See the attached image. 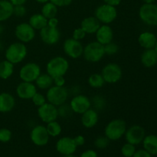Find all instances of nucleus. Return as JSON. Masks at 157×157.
<instances>
[{"label": "nucleus", "mask_w": 157, "mask_h": 157, "mask_svg": "<svg viewBox=\"0 0 157 157\" xmlns=\"http://www.w3.org/2000/svg\"><path fill=\"white\" fill-rule=\"evenodd\" d=\"M127 123L124 120L117 118L110 121L104 128V135L110 141H117L124 136L127 130Z\"/></svg>", "instance_id": "nucleus-1"}, {"label": "nucleus", "mask_w": 157, "mask_h": 157, "mask_svg": "<svg viewBox=\"0 0 157 157\" xmlns=\"http://www.w3.org/2000/svg\"><path fill=\"white\" fill-rule=\"evenodd\" d=\"M27 54L28 49L25 44L17 41L8 46L5 52V57L6 60L10 61L13 64H17L24 61Z\"/></svg>", "instance_id": "nucleus-2"}, {"label": "nucleus", "mask_w": 157, "mask_h": 157, "mask_svg": "<svg viewBox=\"0 0 157 157\" xmlns=\"http://www.w3.org/2000/svg\"><path fill=\"white\" fill-rule=\"evenodd\" d=\"M68 61L62 56H56L49 60L46 64V72L52 78L64 76L69 69Z\"/></svg>", "instance_id": "nucleus-3"}, {"label": "nucleus", "mask_w": 157, "mask_h": 157, "mask_svg": "<svg viewBox=\"0 0 157 157\" xmlns=\"http://www.w3.org/2000/svg\"><path fill=\"white\" fill-rule=\"evenodd\" d=\"M104 47L103 44L97 41H91L84 47L83 55L84 59L90 63L99 62L104 58Z\"/></svg>", "instance_id": "nucleus-4"}, {"label": "nucleus", "mask_w": 157, "mask_h": 157, "mask_svg": "<svg viewBox=\"0 0 157 157\" xmlns=\"http://www.w3.org/2000/svg\"><path fill=\"white\" fill-rule=\"evenodd\" d=\"M47 102L59 107L66 104L69 97V90L64 87H58L53 85L47 90L46 93Z\"/></svg>", "instance_id": "nucleus-5"}, {"label": "nucleus", "mask_w": 157, "mask_h": 157, "mask_svg": "<svg viewBox=\"0 0 157 157\" xmlns=\"http://www.w3.org/2000/svg\"><path fill=\"white\" fill-rule=\"evenodd\" d=\"M94 16L102 24L110 25L116 20L117 10L115 6L104 3L95 9Z\"/></svg>", "instance_id": "nucleus-6"}, {"label": "nucleus", "mask_w": 157, "mask_h": 157, "mask_svg": "<svg viewBox=\"0 0 157 157\" xmlns=\"http://www.w3.org/2000/svg\"><path fill=\"white\" fill-rule=\"evenodd\" d=\"M101 75L107 84H115L120 81L123 76V71L117 63H108L102 68Z\"/></svg>", "instance_id": "nucleus-7"}, {"label": "nucleus", "mask_w": 157, "mask_h": 157, "mask_svg": "<svg viewBox=\"0 0 157 157\" xmlns=\"http://www.w3.org/2000/svg\"><path fill=\"white\" fill-rule=\"evenodd\" d=\"M139 17L147 25H157V5L155 3H144L139 9Z\"/></svg>", "instance_id": "nucleus-8"}, {"label": "nucleus", "mask_w": 157, "mask_h": 157, "mask_svg": "<svg viewBox=\"0 0 157 157\" xmlns=\"http://www.w3.org/2000/svg\"><path fill=\"white\" fill-rule=\"evenodd\" d=\"M41 74V67L37 63L29 62L20 68L18 75L21 81L35 83Z\"/></svg>", "instance_id": "nucleus-9"}, {"label": "nucleus", "mask_w": 157, "mask_h": 157, "mask_svg": "<svg viewBox=\"0 0 157 157\" xmlns=\"http://www.w3.org/2000/svg\"><path fill=\"white\" fill-rule=\"evenodd\" d=\"M63 50L67 57L72 59H78L83 55L84 46L81 41L70 38L63 43Z\"/></svg>", "instance_id": "nucleus-10"}, {"label": "nucleus", "mask_w": 157, "mask_h": 157, "mask_svg": "<svg viewBox=\"0 0 157 157\" xmlns=\"http://www.w3.org/2000/svg\"><path fill=\"white\" fill-rule=\"evenodd\" d=\"M15 35L20 42L27 44L35 38V30L29 22H21L15 27Z\"/></svg>", "instance_id": "nucleus-11"}, {"label": "nucleus", "mask_w": 157, "mask_h": 157, "mask_svg": "<svg viewBox=\"0 0 157 157\" xmlns=\"http://www.w3.org/2000/svg\"><path fill=\"white\" fill-rule=\"evenodd\" d=\"M69 105L73 113L81 115L87 110L91 108V101L86 95L78 94L72 98Z\"/></svg>", "instance_id": "nucleus-12"}, {"label": "nucleus", "mask_w": 157, "mask_h": 157, "mask_svg": "<svg viewBox=\"0 0 157 157\" xmlns=\"http://www.w3.org/2000/svg\"><path fill=\"white\" fill-rule=\"evenodd\" d=\"M37 113L39 119L45 124L57 121L58 117V107L48 102H46L42 106L38 107Z\"/></svg>", "instance_id": "nucleus-13"}, {"label": "nucleus", "mask_w": 157, "mask_h": 157, "mask_svg": "<svg viewBox=\"0 0 157 157\" xmlns=\"http://www.w3.org/2000/svg\"><path fill=\"white\" fill-rule=\"evenodd\" d=\"M30 139L35 146L44 147L49 142L50 136L48 133L46 127L43 125H37L31 130Z\"/></svg>", "instance_id": "nucleus-14"}, {"label": "nucleus", "mask_w": 157, "mask_h": 157, "mask_svg": "<svg viewBox=\"0 0 157 157\" xmlns=\"http://www.w3.org/2000/svg\"><path fill=\"white\" fill-rule=\"evenodd\" d=\"M124 136L127 143L136 146L142 144L146 136V131L141 126L133 125L127 129Z\"/></svg>", "instance_id": "nucleus-15"}, {"label": "nucleus", "mask_w": 157, "mask_h": 157, "mask_svg": "<svg viewBox=\"0 0 157 157\" xmlns=\"http://www.w3.org/2000/svg\"><path fill=\"white\" fill-rule=\"evenodd\" d=\"M40 38L44 44L48 45L56 44L61 39V32L58 28L45 26L39 31Z\"/></svg>", "instance_id": "nucleus-16"}, {"label": "nucleus", "mask_w": 157, "mask_h": 157, "mask_svg": "<svg viewBox=\"0 0 157 157\" xmlns=\"http://www.w3.org/2000/svg\"><path fill=\"white\" fill-rule=\"evenodd\" d=\"M55 147L57 151L61 155H72L78 148L74 138L70 136H63L60 138L57 141Z\"/></svg>", "instance_id": "nucleus-17"}, {"label": "nucleus", "mask_w": 157, "mask_h": 157, "mask_svg": "<svg viewBox=\"0 0 157 157\" xmlns=\"http://www.w3.org/2000/svg\"><path fill=\"white\" fill-rule=\"evenodd\" d=\"M37 92V87L34 83L21 81L16 87L17 96L21 100H31Z\"/></svg>", "instance_id": "nucleus-18"}, {"label": "nucleus", "mask_w": 157, "mask_h": 157, "mask_svg": "<svg viewBox=\"0 0 157 157\" xmlns=\"http://www.w3.org/2000/svg\"><path fill=\"white\" fill-rule=\"evenodd\" d=\"M96 41L103 45L113 41V31L109 25H101L99 29L95 33Z\"/></svg>", "instance_id": "nucleus-19"}, {"label": "nucleus", "mask_w": 157, "mask_h": 157, "mask_svg": "<svg viewBox=\"0 0 157 157\" xmlns=\"http://www.w3.org/2000/svg\"><path fill=\"white\" fill-rule=\"evenodd\" d=\"M98 121H99V115L98 111L94 109L90 108L81 114V124L83 127L87 129H91L94 127L98 124Z\"/></svg>", "instance_id": "nucleus-20"}, {"label": "nucleus", "mask_w": 157, "mask_h": 157, "mask_svg": "<svg viewBox=\"0 0 157 157\" xmlns=\"http://www.w3.org/2000/svg\"><path fill=\"white\" fill-rule=\"evenodd\" d=\"M15 107L14 96L7 92L0 93V113H9Z\"/></svg>", "instance_id": "nucleus-21"}, {"label": "nucleus", "mask_w": 157, "mask_h": 157, "mask_svg": "<svg viewBox=\"0 0 157 157\" xmlns=\"http://www.w3.org/2000/svg\"><path fill=\"white\" fill-rule=\"evenodd\" d=\"M101 23L95 16H88L84 18L81 23V28L86 34H95Z\"/></svg>", "instance_id": "nucleus-22"}, {"label": "nucleus", "mask_w": 157, "mask_h": 157, "mask_svg": "<svg viewBox=\"0 0 157 157\" xmlns=\"http://www.w3.org/2000/svg\"><path fill=\"white\" fill-rule=\"evenodd\" d=\"M157 41L155 34L150 32H142L138 37V43L144 49L153 48Z\"/></svg>", "instance_id": "nucleus-23"}, {"label": "nucleus", "mask_w": 157, "mask_h": 157, "mask_svg": "<svg viewBox=\"0 0 157 157\" xmlns=\"http://www.w3.org/2000/svg\"><path fill=\"white\" fill-rule=\"evenodd\" d=\"M143 65L146 67H153L157 64V53L153 48L145 49L140 57Z\"/></svg>", "instance_id": "nucleus-24"}, {"label": "nucleus", "mask_w": 157, "mask_h": 157, "mask_svg": "<svg viewBox=\"0 0 157 157\" xmlns=\"http://www.w3.org/2000/svg\"><path fill=\"white\" fill-rule=\"evenodd\" d=\"M14 6L9 0H0V22L7 21L13 15Z\"/></svg>", "instance_id": "nucleus-25"}, {"label": "nucleus", "mask_w": 157, "mask_h": 157, "mask_svg": "<svg viewBox=\"0 0 157 157\" xmlns=\"http://www.w3.org/2000/svg\"><path fill=\"white\" fill-rule=\"evenodd\" d=\"M143 147L146 151L148 152L152 156L157 155V136L154 134L146 135L142 142Z\"/></svg>", "instance_id": "nucleus-26"}, {"label": "nucleus", "mask_w": 157, "mask_h": 157, "mask_svg": "<svg viewBox=\"0 0 157 157\" xmlns=\"http://www.w3.org/2000/svg\"><path fill=\"white\" fill-rule=\"evenodd\" d=\"M29 23L35 31H40L47 26L48 19L41 13H36L29 18Z\"/></svg>", "instance_id": "nucleus-27"}, {"label": "nucleus", "mask_w": 157, "mask_h": 157, "mask_svg": "<svg viewBox=\"0 0 157 157\" xmlns=\"http://www.w3.org/2000/svg\"><path fill=\"white\" fill-rule=\"evenodd\" d=\"M35 84L40 90H48L54 85L53 78L48 73L41 74L35 81Z\"/></svg>", "instance_id": "nucleus-28"}, {"label": "nucleus", "mask_w": 157, "mask_h": 157, "mask_svg": "<svg viewBox=\"0 0 157 157\" xmlns=\"http://www.w3.org/2000/svg\"><path fill=\"white\" fill-rule=\"evenodd\" d=\"M14 65L12 63L7 60L0 62V78L2 80H7L12 76L14 73Z\"/></svg>", "instance_id": "nucleus-29"}, {"label": "nucleus", "mask_w": 157, "mask_h": 157, "mask_svg": "<svg viewBox=\"0 0 157 157\" xmlns=\"http://www.w3.org/2000/svg\"><path fill=\"white\" fill-rule=\"evenodd\" d=\"M41 13L47 19L54 18V17H56L57 14H58V7L55 4H53L52 2H47L44 4H43Z\"/></svg>", "instance_id": "nucleus-30"}, {"label": "nucleus", "mask_w": 157, "mask_h": 157, "mask_svg": "<svg viewBox=\"0 0 157 157\" xmlns=\"http://www.w3.org/2000/svg\"><path fill=\"white\" fill-rule=\"evenodd\" d=\"M87 83H88L90 87L95 89L101 88L105 84V81H104V79L103 78L101 74L98 73L90 75L87 79Z\"/></svg>", "instance_id": "nucleus-31"}, {"label": "nucleus", "mask_w": 157, "mask_h": 157, "mask_svg": "<svg viewBox=\"0 0 157 157\" xmlns=\"http://www.w3.org/2000/svg\"><path fill=\"white\" fill-rule=\"evenodd\" d=\"M46 129H47V131L50 137H57V136H60L61 131H62L61 125L57 121L48 123Z\"/></svg>", "instance_id": "nucleus-32"}, {"label": "nucleus", "mask_w": 157, "mask_h": 157, "mask_svg": "<svg viewBox=\"0 0 157 157\" xmlns=\"http://www.w3.org/2000/svg\"><path fill=\"white\" fill-rule=\"evenodd\" d=\"M90 101H91V106L94 105V110H96L97 111L104 110L105 108L106 100L101 95H95Z\"/></svg>", "instance_id": "nucleus-33"}, {"label": "nucleus", "mask_w": 157, "mask_h": 157, "mask_svg": "<svg viewBox=\"0 0 157 157\" xmlns=\"http://www.w3.org/2000/svg\"><path fill=\"white\" fill-rule=\"evenodd\" d=\"M136 151V146L129 143L124 144L121 148V153L124 157H133Z\"/></svg>", "instance_id": "nucleus-34"}, {"label": "nucleus", "mask_w": 157, "mask_h": 157, "mask_svg": "<svg viewBox=\"0 0 157 157\" xmlns=\"http://www.w3.org/2000/svg\"><path fill=\"white\" fill-rule=\"evenodd\" d=\"M58 117H61L62 118H68L71 116L73 111H72L70 105H66L64 104L58 107Z\"/></svg>", "instance_id": "nucleus-35"}, {"label": "nucleus", "mask_w": 157, "mask_h": 157, "mask_svg": "<svg viewBox=\"0 0 157 157\" xmlns=\"http://www.w3.org/2000/svg\"><path fill=\"white\" fill-rule=\"evenodd\" d=\"M104 47L105 55H109V56H113V55L117 54L118 52H119V46L116 43L113 42V41L105 44V45H104Z\"/></svg>", "instance_id": "nucleus-36"}, {"label": "nucleus", "mask_w": 157, "mask_h": 157, "mask_svg": "<svg viewBox=\"0 0 157 157\" xmlns=\"http://www.w3.org/2000/svg\"><path fill=\"white\" fill-rule=\"evenodd\" d=\"M109 144H110V140L108 138L104 135V136H100L97 137L94 140V147L96 148L100 149V150H103L108 147Z\"/></svg>", "instance_id": "nucleus-37"}, {"label": "nucleus", "mask_w": 157, "mask_h": 157, "mask_svg": "<svg viewBox=\"0 0 157 157\" xmlns=\"http://www.w3.org/2000/svg\"><path fill=\"white\" fill-rule=\"evenodd\" d=\"M31 100H32L34 105L36 106V107H41V106H42L43 104H44L46 102H47L46 97L44 96V95H43L42 94L38 93V92H37Z\"/></svg>", "instance_id": "nucleus-38"}, {"label": "nucleus", "mask_w": 157, "mask_h": 157, "mask_svg": "<svg viewBox=\"0 0 157 157\" xmlns=\"http://www.w3.org/2000/svg\"><path fill=\"white\" fill-rule=\"evenodd\" d=\"M12 136V131L8 128H0V142L8 143L11 140Z\"/></svg>", "instance_id": "nucleus-39"}, {"label": "nucleus", "mask_w": 157, "mask_h": 157, "mask_svg": "<svg viewBox=\"0 0 157 157\" xmlns=\"http://www.w3.org/2000/svg\"><path fill=\"white\" fill-rule=\"evenodd\" d=\"M26 13H27V9H26L25 6L24 5L14 6L13 15H15V16L18 17V18H21V17H24L26 15Z\"/></svg>", "instance_id": "nucleus-40"}, {"label": "nucleus", "mask_w": 157, "mask_h": 157, "mask_svg": "<svg viewBox=\"0 0 157 157\" xmlns=\"http://www.w3.org/2000/svg\"><path fill=\"white\" fill-rule=\"evenodd\" d=\"M87 34L84 32V31L80 28H77L74 30L73 33H72V38L75 40H78V41H81V40L84 39L86 37Z\"/></svg>", "instance_id": "nucleus-41"}, {"label": "nucleus", "mask_w": 157, "mask_h": 157, "mask_svg": "<svg viewBox=\"0 0 157 157\" xmlns=\"http://www.w3.org/2000/svg\"><path fill=\"white\" fill-rule=\"evenodd\" d=\"M50 2H52L58 8H61L69 6L72 3L73 0H50Z\"/></svg>", "instance_id": "nucleus-42"}, {"label": "nucleus", "mask_w": 157, "mask_h": 157, "mask_svg": "<svg viewBox=\"0 0 157 157\" xmlns=\"http://www.w3.org/2000/svg\"><path fill=\"white\" fill-rule=\"evenodd\" d=\"M54 85L58 86V87H64L66 84V80L64 76H59L53 78Z\"/></svg>", "instance_id": "nucleus-43"}, {"label": "nucleus", "mask_w": 157, "mask_h": 157, "mask_svg": "<svg viewBox=\"0 0 157 157\" xmlns=\"http://www.w3.org/2000/svg\"><path fill=\"white\" fill-rule=\"evenodd\" d=\"M133 157H153V156L147 151H146L144 149H141V150H136Z\"/></svg>", "instance_id": "nucleus-44"}, {"label": "nucleus", "mask_w": 157, "mask_h": 157, "mask_svg": "<svg viewBox=\"0 0 157 157\" xmlns=\"http://www.w3.org/2000/svg\"><path fill=\"white\" fill-rule=\"evenodd\" d=\"M80 157H98V155L95 150H87L81 153Z\"/></svg>", "instance_id": "nucleus-45"}, {"label": "nucleus", "mask_w": 157, "mask_h": 157, "mask_svg": "<svg viewBox=\"0 0 157 157\" xmlns=\"http://www.w3.org/2000/svg\"><path fill=\"white\" fill-rule=\"evenodd\" d=\"M74 140H75L77 147H81L85 144V138L82 135H78L75 137H74Z\"/></svg>", "instance_id": "nucleus-46"}, {"label": "nucleus", "mask_w": 157, "mask_h": 157, "mask_svg": "<svg viewBox=\"0 0 157 157\" xmlns=\"http://www.w3.org/2000/svg\"><path fill=\"white\" fill-rule=\"evenodd\" d=\"M58 24H59V20L56 17H54V18H49L48 19V26L52 28H58Z\"/></svg>", "instance_id": "nucleus-47"}, {"label": "nucleus", "mask_w": 157, "mask_h": 157, "mask_svg": "<svg viewBox=\"0 0 157 157\" xmlns=\"http://www.w3.org/2000/svg\"><path fill=\"white\" fill-rule=\"evenodd\" d=\"M103 1H104V2L106 3V4H108L110 5V6H113L117 7V6H118L121 4L122 0H103Z\"/></svg>", "instance_id": "nucleus-48"}, {"label": "nucleus", "mask_w": 157, "mask_h": 157, "mask_svg": "<svg viewBox=\"0 0 157 157\" xmlns=\"http://www.w3.org/2000/svg\"><path fill=\"white\" fill-rule=\"evenodd\" d=\"M14 6H21V5H25L28 0H9Z\"/></svg>", "instance_id": "nucleus-49"}, {"label": "nucleus", "mask_w": 157, "mask_h": 157, "mask_svg": "<svg viewBox=\"0 0 157 157\" xmlns=\"http://www.w3.org/2000/svg\"><path fill=\"white\" fill-rule=\"evenodd\" d=\"M144 2V3L146 4H150V3H154L156 2V0H142Z\"/></svg>", "instance_id": "nucleus-50"}, {"label": "nucleus", "mask_w": 157, "mask_h": 157, "mask_svg": "<svg viewBox=\"0 0 157 157\" xmlns=\"http://www.w3.org/2000/svg\"><path fill=\"white\" fill-rule=\"evenodd\" d=\"M35 1L38 3H41V4H44V3L47 2H49L50 0H35Z\"/></svg>", "instance_id": "nucleus-51"}, {"label": "nucleus", "mask_w": 157, "mask_h": 157, "mask_svg": "<svg viewBox=\"0 0 157 157\" xmlns=\"http://www.w3.org/2000/svg\"><path fill=\"white\" fill-rule=\"evenodd\" d=\"M3 31H4V28H3V26L2 25V24L0 23V35L3 33Z\"/></svg>", "instance_id": "nucleus-52"}, {"label": "nucleus", "mask_w": 157, "mask_h": 157, "mask_svg": "<svg viewBox=\"0 0 157 157\" xmlns=\"http://www.w3.org/2000/svg\"><path fill=\"white\" fill-rule=\"evenodd\" d=\"M61 157H77V156H74V154H72V155H62Z\"/></svg>", "instance_id": "nucleus-53"}, {"label": "nucleus", "mask_w": 157, "mask_h": 157, "mask_svg": "<svg viewBox=\"0 0 157 157\" xmlns=\"http://www.w3.org/2000/svg\"><path fill=\"white\" fill-rule=\"evenodd\" d=\"M3 49V44L1 41H0V52H2V50Z\"/></svg>", "instance_id": "nucleus-54"}, {"label": "nucleus", "mask_w": 157, "mask_h": 157, "mask_svg": "<svg viewBox=\"0 0 157 157\" xmlns=\"http://www.w3.org/2000/svg\"><path fill=\"white\" fill-rule=\"evenodd\" d=\"M153 49H154V50H155V52H156V53H157V41H156V44H155L154 47H153Z\"/></svg>", "instance_id": "nucleus-55"}, {"label": "nucleus", "mask_w": 157, "mask_h": 157, "mask_svg": "<svg viewBox=\"0 0 157 157\" xmlns=\"http://www.w3.org/2000/svg\"><path fill=\"white\" fill-rule=\"evenodd\" d=\"M122 157H124V156H122Z\"/></svg>", "instance_id": "nucleus-56"}]
</instances>
